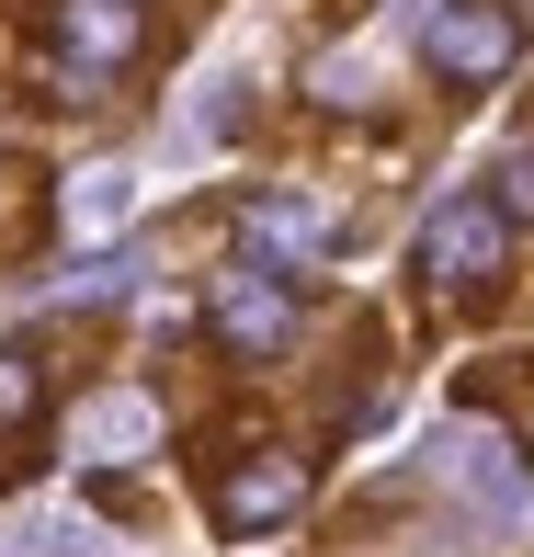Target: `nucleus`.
<instances>
[{"label": "nucleus", "mask_w": 534, "mask_h": 557, "mask_svg": "<svg viewBox=\"0 0 534 557\" xmlns=\"http://www.w3.org/2000/svg\"><path fill=\"white\" fill-rule=\"evenodd\" d=\"M500 273H512V206L500 194H444L421 216V285L444 308H477V296H500Z\"/></svg>", "instance_id": "nucleus-1"}, {"label": "nucleus", "mask_w": 534, "mask_h": 557, "mask_svg": "<svg viewBox=\"0 0 534 557\" xmlns=\"http://www.w3.org/2000/svg\"><path fill=\"white\" fill-rule=\"evenodd\" d=\"M421 58H432V81H455V91L512 81V58H523L512 0H432L421 12Z\"/></svg>", "instance_id": "nucleus-2"}, {"label": "nucleus", "mask_w": 534, "mask_h": 557, "mask_svg": "<svg viewBox=\"0 0 534 557\" xmlns=\"http://www.w3.org/2000/svg\"><path fill=\"white\" fill-rule=\"evenodd\" d=\"M296 512H308V455L262 444V455H227L216 467V523L227 535H273V523H296Z\"/></svg>", "instance_id": "nucleus-3"}, {"label": "nucleus", "mask_w": 534, "mask_h": 557, "mask_svg": "<svg viewBox=\"0 0 534 557\" xmlns=\"http://www.w3.org/2000/svg\"><path fill=\"white\" fill-rule=\"evenodd\" d=\"M148 46V0H58V91H91Z\"/></svg>", "instance_id": "nucleus-4"}, {"label": "nucleus", "mask_w": 534, "mask_h": 557, "mask_svg": "<svg viewBox=\"0 0 534 557\" xmlns=\"http://www.w3.org/2000/svg\"><path fill=\"white\" fill-rule=\"evenodd\" d=\"M216 342L239 352V364H262V352H285V342H296V285H285V262L227 273V285H216Z\"/></svg>", "instance_id": "nucleus-5"}, {"label": "nucleus", "mask_w": 534, "mask_h": 557, "mask_svg": "<svg viewBox=\"0 0 534 557\" xmlns=\"http://www.w3.org/2000/svg\"><path fill=\"white\" fill-rule=\"evenodd\" d=\"M432 467H444L455 490L477 500V512H523V467L500 455V433H477V421H444V444H432Z\"/></svg>", "instance_id": "nucleus-6"}, {"label": "nucleus", "mask_w": 534, "mask_h": 557, "mask_svg": "<svg viewBox=\"0 0 534 557\" xmlns=\"http://www.w3.org/2000/svg\"><path fill=\"white\" fill-rule=\"evenodd\" d=\"M69 444H80L91 467H137V455L160 444V410H148L137 387H103V398H80V421H69Z\"/></svg>", "instance_id": "nucleus-7"}, {"label": "nucleus", "mask_w": 534, "mask_h": 557, "mask_svg": "<svg viewBox=\"0 0 534 557\" xmlns=\"http://www.w3.org/2000/svg\"><path fill=\"white\" fill-rule=\"evenodd\" d=\"M125 216H137V171H125V160H91L80 183H69V239H114Z\"/></svg>", "instance_id": "nucleus-8"}, {"label": "nucleus", "mask_w": 534, "mask_h": 557, "mask_svg": "<svg viewBox=\"0 0 534 557\" xmlns=\"http://www.w3.org/2000/svg\"><path fill=\"white\" fill-rule=\"evenodd\" d=\"M319 239H330V216L308 194H262V206H250V250H262V262H296V250H319Z\"/></svg>", "instance_id": "nucleus-9"}, {"label": "nucleus", "mask_w": 534, "mask_h": 557, "mask_svg": "<svg viewBox=\"0 0 534 557\" xmlns=\"http://www.w3.org/2000/svg\"><path fill=\"white\" fill-rule=\"evenodd\" d=\"M12 535L35 546V557H114V546H103V523H91V512H35V523H12Z\"/></svg>", "instance_id": "nucleus-10"}, {"label": "nucleus", "mask_w": 534, "mask_h": 557, "mask_svg": "<svg viewBox=\"0 0 534 557\" xmlns=\"http://www.w3.org/2000/svg\"><path fill=\"white\" fill-rule=\"evenodd\" d=\"M35 410H46V375H35V352H0V433H23Z\"/></svg>", "instance_id": "nucleus-11"}, {"label": "nucleus", "mask_w": 534, "mask_h": 557, "mask_svg": "<svg viewBox=\"0 0 534 557\" xmlns=\"http://www.w3.org/2000/svg\"><path fill=\"white\" fill-rule=\"evenodd\" d=\"M364 81H375L364 58H319V103H352V91H364Z\"/></svg>", "instance_id": "nucleus-12"}, {"label": "nucleus", "mask_w": 534, "mask_h": 557, "mask_svg": "<svg viewBox=\"0 0 534 557\" xmlns=\"http://www.w3.org/2000/svg\"><path fill=\"white\" fill-rule=\"evenodd\" d=\"M500 206L534 216V148H512V160H500Z\"/></svg>", "instance_id": "nucleus-13"}, {"label": "nucleus", "mask_w": 534, "mask_h": 557, "mask_svg": "<svg viewBox=\"0 0 534 557\" xmlns=\"http://www.w3.org/2000/svg\"><path fill=\"white\" fill-rule=\"evenodd\" d=\"M0 557H35V546H23V535H0Z\"/></svg>", "instance_id": "nucleus-14"}]
</instances>
